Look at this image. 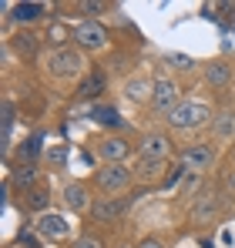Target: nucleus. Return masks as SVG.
Returning a JSON list of instances; mask_svg holds the SVG:
<instances>
[{
  "mask_svg": "<svg viewBox=\"0 0 235 248\" xmlns=\"http://www.w3.org/2000/svg\"><path fill=\"white\" fill-rule=\"evenodd\" d=\"M215 211H218V198H215V195H201L192 215H195V221H208Z\"/></svg>",
  "mask_w": 235,
  "mask_h": 248,
  "instance_id": "4468645a",
  "label": "nucleus"
},
{
  "mask_svg": "<svg viewBox=\"0 0 235 248\" xmlns=\"http://www.w3.org/2000/svg\"><path fill=\"white\" fill-rule=\"evenodd\" d=\"M138 248H165V245H161L158 238H145V242H141V245H138Z\"/></svg>",
  "mask_w": 235,
  "mask_h": 248,
  "instance_id": "c85d7f7f",
  "label": "nucleus"
},
{
  "mask_svg": "<svg viewBox=\"0 0 235 248\" xmlns=\"http://www.w3.org/2000/svg\"><path fill=\"white\" fill-rule=\"evenodd\" d=\"M215 127H218V134H222V138H229V134H235V118H232V114H222Z\"/></svg>",
  "mask_w": 235,
  "mask_h": 248,
  "instance_id": "5701e85b",
  "label": "nucleus"
},
{
  "mask_svg": "<svg viewBox=\"0 0 235 248\" xmlns=\"http://www.w3.org/2000/svg\"><path fill=\"white\" fill-rule=\"evenodd\" d=\"M34 185H37V168L34 165H17L14 168V188L27 191V188H34Z\"/></svg>",
  "mask_w": 235,
  "mask_h": 248,
  "instance_id": "f8f14e48",
  "label": "nucleus"
},
{
  "mask_svg": "<svg viewBox=\"0 0 235 248\" xmlns=\"http://www.w3.org/2000/svg\"><path fill=\"white\" fill-rule=\"evenodd\" d=\"M10 131H14V104L3 101V148L10 144Z\"/></svg>",
  "mask_w": 235,
  "mask_h": 248,
  "instance_id": "aec40b11",
  "label": "nucleus"
},
{
  "mask_svg": "<svg viewBox=\"0 0 235 248\" xmlns=\"http://www.w3.org/2000/svg\"><path fill=\"white\" fill-rule=\"evenodd\" d=\"M128 151H131V144H128L124 138H104V141L98 144V155H101L108 165H121V161L128 158Z\"/></svg>",
  "mask_w": 235,
  "mask_h": 248,
  "instance_id": "1a4fd4ad",
  "label": "nucleus"
},
{
  "mask_svg": "<svg viewBox=\"0 0 235 248\" xmlns=\"http://www.w3.org/2000/svg\"><path fill=\"white\" fill-rule=\"evenodd\" d=\"M148 91H155V84H148V81H128V87H124V94L128 97H134V101H145V94Z\"/></svg>",
  "mask_w": 235,
  "mask_h": 248,
  "instance_id": "6ab92c4d",
  "label": "nucleus"
},
{
  "mask_svg": "<svg viewBox=\"0 0 235 248\" xmlns=\"http://www.w3.org/2000/svg\"><path fill=\"white\" fill-rule=\"evenodd\" d=\"M124 211H128V198H104V202H94V205H91L94 221H115Z\"/></svg>",
  "mask_w": 235,
  "mask_h": 248,
  "instance_id": "0eeeda50",
  "label": "nucleus"
},
{
  "mask_svg": "<svg viewBox=\"0 0 235 248\" xmlns=\"http://www.w3.org/2000/svg\"><path fill=\"white\" fill-rule=\"evenodd\" d=\"M98 185H101L104 191H124V188L131 185V168L104 165V168H101V174H98Z\"/></svg>",
  "mask_w": 235,
  "mask_h": 248,
  "instance_id": "39448f33",
  "label": "nucleus"
},
{
  "mask_svg": "<svg viewBox=\"0 0 235 248\" xmlns=\"http://www.w3.org/2000/svg\"><path fill=\"white\" fill-rule=\"evenodd\" d=\"M205 78H208V84H215V87H222V84H229V78H232V71H229V64H222V61H215L208 71H205Z\"/></svg>",
  "mask_w": 235,
  "mask_h": 248,
  "instance_id": "dca6fc26",
  "label": "nucleus"
},
{
  "mask_svg": "<svg viewBox=\"0 0 235 248\" xmlns=\"http://www.w3.org/2000/svg\"><path fill=\"white\" fill-rule=\"evenodd\" d=\"M74 248H101V242H94V238H81Z\"/></svg>",
  "mask_w": 235,
  "mask_h": 248,
  "instance_id": "cd10ccee",
  "label": "nucleus"
},
{
  "mask_svg": "<svg viewBox=\"0 0 235 248\" xmlns=\"http://www.w3.org/2000/svg\"><path fill=\"white\" fill-rule=\"evenodd\" d=\"M208 121H212L208 108H205V104H192V101L178 104V108L168 114V124L178 127V131H195V127H201V124H208Z\"/></svg>",
  "mask_w": 235,
  "mask_h": 248,
  "instance_id": "f257e3e1",
  "label": "nucleus"
},
{
  "mask_svg": "<svg viewBox=\"0 0 235 248\" xmlns=\"http://www.w3.org/2000/svg\"><path fill=\"white\" fill-rule=\"evenodd\" d=\"M14 47H17V54H24V57H34V50H37V37L20 31V34L14 37Z\"/></svg>",
  "mask_w": 235,
  "mask_h": 248,
  "instance_id": "f3484780",
  "label": "nucleus"
},
{
  "mask_svg": "<svg viewBox=\"0 0 235 248\" xmlns=\"http://www.w3.org/2000/svg\"><path fill=\"white\" fill-rule=\"evenodd\" d=\"M178 158H182V168H188L192 174H201L205 168H212V161H215V148L212 144H192Z\"/></svg>",
  "mask_w": 235,
  "mask_h": 248,
  "instance_id": "7ed1b4c3",
  "label": "nucleus"
},
{
  "mask_svg": "<svg viewBox=\"0 0 235 248\" xmlns=\"http://www.w3.org/2000/svg\"><path fill=\"white\" fill-rule=\"evenodd\" d=\"M81 67H84V61H81L78 50H71V47L54 50V54H50V61H47V71H50V74H57V78H71V74H78Z\"/></svg>",
  "mask_w": 235,
  "mask_h": 248,
  "instance_id": "f03ea898",
  "label": "nucleus"
},
{
  "mask_svg": "<svg viewBox=\"0 0 235 248\" xmlns=\"http://www.w3.org/2000/svg\"><path fill=\"white\" fill-rule=\"evenodd\" d=\"M151 94H155L151 101H155L158 111H168V114H171V111L182 104V101H178V84L168 81V78H158V81H155V91H151Z\"/></svg>",
  "mask_w": 235,
  "mask_h": 248,
  "instance_id": "423d86ee",
  "label": "nucleus"
},
{
  "mask_svg": "<svg viewBox=\"0 0 235 248\" xmlns=\"http://www.w3.org/2000/svg\"><path fill=\"white\" fill-rule=\"evenodd\" d=\"M17 242H20V248H37V238H34L31 232H20V238H17Z\"/></svg>",
  "mask_w": 235,
  "mask_h": 248,
  "instance_id": "393cba45",
  "label": "nucleus"
},
{
  "mask_svg": "<svg viewBox=\"0 0 235 248\" xmlns=\"http://www.w3.org/2000/svg\"><path fill=\"white\" fill-rule=\"evenodd\" d=\"M168 64H175V67H192V61L182 57V54H168Z\"/></svg>",
  "mask_w": 235,
  "mask_h": 248,
  "instance_id": "a878e982",
  "label": "nucleus"
},
{
  "mask_svg": "<svg viewBox=\"0 0 235 248\" xmlns=\"http://www.w3.org/2000/svg\"><path fill=\"white\" fill-rule=\"evenodd\" d=\"M27 208L44 211V208H47V195H44V191H31V195H27Z\"/></svg>",
  "mask_w": 235,
  "mask_h": 248,
  "instance_id": "b1692460",
  "label": "nucleus"
},
{
  "mask_svg": "<svg viewBox=\"0 0 235 248\" xmlns=\"http://www.w3.org/2000/svg\"><path fill=\"white\" fill-rule=\"evenodd\" d=\"M37 148H40V134H34V138L20 148V165H24V158H27V165H31V158H37Z\"/></svg>",
  "mask_w": 235,
  "mask_h": 248,
  "instance_id": "4be33fe9",
  "label": "nucleus"
},
{
  "mask_svg": "<svg viewBox=\"0 0 235 248\" xmlns=\"http://www.w3.org/2000/svg\"><path fill=\"white\" fill-rule=\"evenodd\" d=\"M64 205L74 208V211H84V208H87V191H84L81 185H67V188H64Z\"/></svg>",
  "mask_w": 235,
  "mask_h": 248,
  "instance_id": "ddd939ff",
  "label": "nucleus"
},
{
  "mask_svg": "<svg viewBox=\"0 0 235 248\" xmlns=\"http://www.w3.org/2000/svg\"><path fill=\"white\" fill-rule=\"evenodd\" d=\"M81 10H84V14H101V10H104V3H94V0H87V3H81Z\"/></svg>",
  "mask_w": 235,
  "mask_h": 248,
  "instance_id": "bb28decb",
  "label": "nucleus"
},
{
  "mask_svg": "<svg viewBox=\"0 0 235 248\" xmlns=\"http://www.w3.org/2000/svg\"><path fill=\"white\" fill-rule=\"evenodd\" d=\"M34 228H37L40 238H50V242H57V238H64V235H67V221H64L61 215H47V211L37 218V225H34Z\"/></svg>",
  "mask_w": 235,
  "mask_h": 248,
  "instance_id": "6e6552de",
  "label": "nucleus"
},
{
  "mask_svg": "<svg viewBox=\"0 0 235 248\" xmlns=\"http://www.w3.org/2000/svg\"><path fill=\"white\" fill-rule=\"evenodd\" d=\"M94 121L104 124V127H121V124H124L115 108H98V111H94Z\"/></svg>",
  "mask_w": 235,
  "mask_h": 248,
  "instance_id": "a211bd4d",
  "label": "nucleus"
},
{
  "mask_svg": "<svg viewBox=\"0 0 235 248\" xmlns=\"http://www.w3.org/2000/svg\"><path fill=\"white\" fill-rule=\"evenodd\" d=\"M104 87H108V78H104L101 71H94V74H87V78L81 81L78 97H84V101H94V97H101V94H104Z\"/></svg>",
  "mask_w": 235,
  "mask_h": 248,
  "instance_id": "9b49d317",
  "label": "nucleus"
},
{
  "mask_svg": "<svg viewBox=\"0 0 235 248\" xmlns=\"http://www.w3.org/2000/svg\"><path fill=\"white\" fill-rule=\"evenodd\" d=\"M74 41L84 50H101L104 41H108V31L101 24H94V20H84V24H78V31H74Z\"/></svg>",
  "mask_w": 235,
  "mask_h": 248,
  "instance_id": "20e7f679",
  "label": "nucleus"
},
{
  "mask_svg": "<svg viewBox=\"0 0 235 248\" xmlns=\"http://www.w3.org/2000/svg\"><path fill=\"white\" fill-rule=\"evenodd\" d=\"M138 174H141V178H158V174H161V161L141 158V161H138Z\"/></svg>",
  "mask_w": 235,
  "mask_h": 248,
  "instance_id": "412c9836",
  "label": "nucleus"
},
{
  "mask_svg": "<svg viewBox=\"0 0 235 248\" xmlns=\"http://www.w3.org/2000/svg\"><path fill=\"white\" fill-rule=\"evenodd\" d=\"M40 10H44L40 3H17V7H14V20H17V24H31V20L40 17Z\"/></svg>",
  "mask_w": 235,
  "mask_h": 248,
  "instance_id": "2eb2a0df",
  "label": "nucleus"
},
{
  "mask_svg": "<svg viewBox=\"0 0 235 248\" xmlns=\"http://www.w3.org/2000/svg\"><path fill=\"white\" fill-rule=\"evenodd\" d=\"M168 138L165 134H145L141 138V158H148V161H165V155H168Z\"/></svg>",
  "mask_w": 235,
  "mask_h": 248,
  "instance_id": "9d476101",
  "label": "nucleus"
}]
</instances>
